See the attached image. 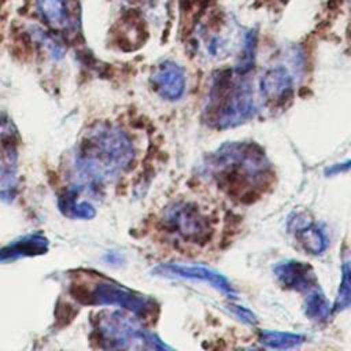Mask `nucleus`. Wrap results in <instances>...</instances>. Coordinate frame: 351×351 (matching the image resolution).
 I'll use <instances>...</instances> for the list:
<instances>
[{
    "label": "nucleus",
    "instance_id": "obj_1",
    "mask_svg": "<svg viewBox=\"0 0 351 351\" xmlns=\"http://www.w3.org/2000/svg\"><path fill=\"white\" fill-rule=\"evenodd\" d=\"M136 151L129 136L118 126L96 123L77 144L70 162L69 192H97L121 184L133 169Z\"/></svg>",
    "mask_w": 351,
    "mask_h": 351
},
{
    "label": "nucleus",
    "instance_id": "obj_2",
    "mask_svg": "<svg viewBox=\"0 0 351 351\" xmlns=\"http://www.w3.org/2000/svg\"><path fill=\"white\" fill-rule=\"evenodd\" d=\"M203 174L223 193L252 200L270 181L271 169L263 149L255 143H228L204 159Z\"/></svg>",
    "mask_w": 351,
    "mask_h": 351
},
{
    "label": "nucleus",
    "instance_id": "obj_3",
    "mask_svg": "<svg viewBox=\"0 0 351 351\" xmlns=\"http://www.w3.org/2000/svg\"><path fill=\"white\" fill-rule=\"evenodd\" d=\"M149 222L159 244L174 251L203 248L215 232V219L208 207L185 195L166 202Z\"/></svg>",
    "mask_w": 351,
    "mask_h": 351
},
{
    "label": "nucleus",
    "instance_id": "obj_4",
    "mask_svg": "<svg viewBox=\"0 0 351 351\" xmlns=\"http://www.w3.org/2000/svg\"><path fill=\"white\" fill-rule=\"evenodd\" d=\"M256 112L251 84L236 70L219 71L210 86L203 118L211 128L229 129L251 119Z\"/></svg>",
    "mask_w": 351,
    "mask_h": 351
},
{
    "label": "nucleus",
    "instance_id": "obj_5",
    "mask_svg": "<svg viewBox=\"0 0 351 351\" xmlns=\"http://www.w3.org/2000/svg\"><path fill=\"white\" fill-rule=\"evenodd\" d=\"M95 336L103 351H148V337L126 311H101L95 319Z\"/></svg>",
    "mask_w": 351,
    "mask_h": 351
},
{
    "label": "nucleus",
    "instance_id": "obj_6",
    "mask_svg": "<svg viewBox=\"0 0 351 351\" xmlns=\"http://www.w3.org/2000/svg\"><path fill=\"white\" fill-rule=\"evenodd\" d=\"M77 288L85 289L84 296L80 298L82 303L114 304L138 314L140 317L154 314L155 303L149 302L147 296L126 289L110 280H93V282H86L82 287L78 284Z\"/></svg>",
    "mask_w": 351,
    "mask_h": 351
},
{
    "label": "nucleus",
    "instance_id": "obj_7",
    "mask_svg": "<svg viewBox=\"0 0 351 351\" xmlns=\"http://www.w3.org/2000/svg\"><path fill=\"white\" fill-rule=\"evenodd\" d=\"M274 276L278 284L288 291H298L307 296L319 289V284L313 267L300 261H282L274 266Z\"/></svg>",
    "mask_w": 351,
    "mask_h": 351
},
{
    "label": "nucleus",
    "instance_id": "obj_8",
    "mask_svg": "<svg viewBox=\"0 0 351 351\" xmlns=\"http://www.w3.org/2000/svg\"><path fill=\"white\" fill-rule=\"evenodd\" d=\"M44 22L53 30L71 32L80 22V12L73 11L71 0H37Z\"/></svg>",
    "mask_w": 351,
    "mask_h": 351
},
{
    "label": "nucleus",
    "instance_id": "obj_9",
    "mask_svg": "<svg viewBox=\"0 0 351 351\" xmlns=\"http://www.w3.org/2000/svg\"><path fill=\"white\" fill-rule=\"evenodd\" d=\"M162 276L167 277H181V278H189V280H199L211 284L218 291L228 296H234V291L228 282V280L210 269L202 267V266H189V265H178V263H169L162 265L156 270Z\"/></svg>",
    "mask_w": 351,
    "mask_h": 351
},
{
    "label": "nucleus",
    "instance_id": "obj_10",
    "mask_svg": "<svg viewBox=\"0 0 351 351\" xmlns=\"http://www.w3.org/2000/svg\"><path fill=\"white\" fill-rule=\"evenodd\" d=\"M151 81L156 92L166 100H177L185 89V77L182 69L171 62H162L152 73Z\"/></svg>",
    "mask_w": 351,
    "mask_h": 351
},
{
    "label": "nucleus",
    "instance_id": "obj_11",
    "mask_svg": "<svg viewBox=\"0 0 351 351\" xmlns=\"http://www.w3.org/2000/svg\"><path fill=\"white\" fill-rule=\"evenodd\" d=\"M293 81L291 74L281 66L267 70L261 80V93L267 103L282 104L291 99Z\"/></svg>",
    "mask_w": 351,
    "mask_h": 351
},
{
    "label": "nucleus",
    "instance_id": "obj_12",
    "mask_svg": "<svg viewBox=\"0 0 351 351\" xmlns=\"http://www.w3.org/2000/svg\"><path fill=\"white\" fill-rule=\"evenodd\" d=\"M295 236L303 250L313 255H319L326 250L328 239L321 226L306 218L295 219Z\"/></svg>",
    "mask_w": 351,
    "mask_h": 351
},
{
    "label": "nucleus",
    "instance_id": "obj_13",
    "mask_svg": "<svg viewBox=\"0 0 351 351\" xmlns=\"http://www.w3.org/2000/svg\"><path fill=\"white\" fill-rule=\"evenodd\" d=\"M48 250V240L41 234L25 236L0 250V263L10 262L22 256L44 254Z\"/></svg>",
    "mask_w": 351,
    "mask_h": 351
},
{
    "label": "nucleus",
    "instance_id": "obj_14",
    "mask_svg": "<svg viewBox=\"0 0 351 351\" xmlns=\"http://www.w3.org/2000/svg\"><path fill=\"white\" fill-rule=\"evenodd\" d=\"M259 341L262 346L273 350H291L299 347L304 341V336L291 332L262 330L259 332Z\"/></svg>",
    "mask_w": 351,
    "mask_h": 351
},
{
    "label": "nucleus",
    "instance_id": "obj_15",
    "mask_svg": "<svg viewBox=\"0 0 351 351\" xmlns=\"http://www.w3.org/2000/svg\"><path fill=\"white\" fill-rule=\"evenodd\" d=\"M351 306V259L341 265V280L333 303V313H340Z\"/></svg>",
    "mask_w": 351,
    "mask_h": 351
},
{
    "label": "nucleus",
    "instance_id": "obj_16",
    "mask_svg": "<svg viewBox=\"0 0 351 351\" xmlns=\"http://www.w3.org/2000/svg\"><path fill=\"white\" fill-rule=\"evenodd\" d=\"M330 311L328 299L319 289L304 296V314L314 321H324L328 318Z\"/></svg>",
    "mask_w": 351,
    "mask_h": 351
},
{
    "label": "nucleus",
    "instance_id": "obj_17",
    "mask_svg": "<svg viewBox=\"0 0 351 351\" xmlns=\"http://www.w3.org/2000/svg\"><path fill=\"white\" fill-rule=\"evenodd\" d=\"M255 48H256V34H255V32H248L244 37V44H243L240 60L236 66V71L239 74L245 75L254 67Z\"/></svg>",
    "mask_w": 351,
    "mask_h": 351
},
{
    "label": "nucleus",
    "instance_id": "obj_18",
    "mask_svg": "<svg viewBox=\"0 0 351 351\" xmlns=\"http://www.w3.org/2000/svg\"><path fill=\"white\" fill-rule=\"evenodd\" d=\"M230 307H232L233 313H234L240 319H243L244 322L251 324V325L256 324V317H255L254 313H251L250 310H247V308H244V307H240V306H230Z\"/></svg>",
    "mask_w": 351,
    "mask_h": 351
},
{
    "label": "nucleus",
    "instance_id": "obj_19",
    "mask_svg": "<svg viewBox=\"0 0 351 351\" xmlns=\"http://www.w3.org/2000/svg\"><path fill=\"white\" fill-rule=\"evenodd\" d=\"M152 347H154L156 351H173V350L169 348L165 343H162V340L158 339L156 336H152Z\"/></svg>",
    "mask_w": 351,
    "mask_h": 351
},
{
    "label": "nucleus",
    "instance_id": "obj_20",
    "mask_svg": "<svg viewBox=\"0 0 351 351\" xmlns=\"http://www.w3.org/2000/svg\"><path fill=\"white\" fill-rule=\"evenodd\" d=\"M237 351H265V350H262L259 347H254V346H247V347H243V348H240Z\"/></svg>",
    "mask_w": 351,
    "mask_h": 351
},
{
    "label": "nucleus",
    "instance_id": "obj_21",
    "mask_svg": "<svg viewBox=\"0 0 351 351\" xmlns=\"http://www.w3.org/2000/svg\"><path fill=\"white\" fill-rule=\"evenodd\" d=\"M350 1V7H351V0H348Z\"/></svg>",
    "mask_w": 351,
    "mask_h": 351
}]
</instances>
